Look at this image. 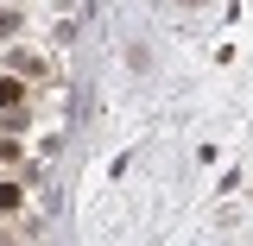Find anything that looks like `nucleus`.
I'll return each mask as SVG.
<instances>
[{
	"mask_svg": "<svg viewBox=\"0 0 253 246\" xmlns=\"http://www.w3.org/2000/svg\"><path fill=\"white\" fill-rule=\"evenodd\" d=\"M19 202H26V196H19V183H6V177H0V209H6V215H13V209H19Z\"/></svg>",
	"mask_w": 253,
	"mask_h": 246,
	"instance_id": "nucleus-1",
	"label": "nucleus"
},
{
	"mask_svg": "<svg viewBox=\"0 0 253 246\" xmlns=\"http://www.w3.org/2000/svg\"><path fill=\"white\" fill-rule=\"evenodd\" d=\"M0 246H13V240H6V234H0Z\"/></svg>",
	"mask_w": 253,
	"mask_h": 246,
	"instance_id": "nucleus-2",
	"label": "nucleus"
},
{
	"mask_svg": "<svg viewBox=\"0 0 253 246\" xmlns=\"http://www.w3.org/2000/svg\"><path fill=\"white\" fill-rule=\"evenodd\" d=\"M184 6H196V0H184Z\"/></svg>",
	"mask_w": 253,
	"mask_h": 246,
	"instance_id": "nucleus-3",
	"label": "nucleus"
}]
</instances>
